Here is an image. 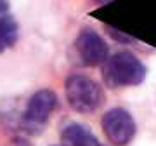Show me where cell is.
<instances>
[{"instance_id":"6da1fadb","label":"cell","mask_w":156,"mask_h":146,"mask_svg":"<svg viewBox=\"0 0 156 146\" xmlns=\"http://www.w3.org/2000/svg\"><path fill=\"white\" fill-rule=\"evenodd\" d=\"M146 78V66L132 52L120 51L109 56L102 64V80L109 89L134 87Z\"/></svg>"},{"instance_id":"7a4b0ae2","label":"cell","mask_w":156,"mask_h":146,"mask_svg":"<svg viewBox=\"0 0 156 146\" xmlns=\"http://www.w3.org/2000/svg\"><path fill=\"white\" fill-rule=\"evenodd\" d=\"M68 104L78 113H94L104 101V92L97 82L85 75H71L66 78Z\"/></svg>"},{"instance_id":"3957f363","label":"cell","mask_w":156,"mask_h":146,"mask_svg":"<svg viewBox=\"0 0 156 146\" xmlns=\"http://www.w3.org/2000/svg\"><path fill=\"white\" fill-rule=\"evenodd\" d=\"M57 108V96L49 89L38 90L30 97L26 110L23 113V129L38 134L49 122L50 115Z\"/></svg>"},{"instance_id":"277c9868","label":"cell","mask_w":156,"mask_h":146,"mask_svg":"<svg viewBox=\"0 0 156 146\" xmlns=\"http://www.w3.org/2000/svg\"><path fill=\"white\" fill-rule=\"evenodd\" d=\"M104 136L115 146H127L135 136V122L132 115L123 108H111L101 120Z\"/></svg>"},{"instance_id":"5b68a950","label":"cell","mask_w":156,"mask_h":146,"mask_svg":"<svg viewBox=\"0 0 156 146\" xmlns=\"http://www.w3.org/2000/svg\"><path fill=\"white\" fill-rule=\"evenodd\" d=\"M75 49L80 61L85 66H102L109 57L108 44L102 40L99 33L92 30H83L75 40Z\"/></svg>"},{"instance_id":"8992f818","label":"cell","mask_w":156,"mask_h":146,"mask_svg":"<svg viewBox=\"0 0 156 146\" xmlns=\"http://www.w3.org/2000/svg\"><path fill=\"white\" fill-rule=\"evenodd\" d=\"M17 40V23L9 11L7 0H0V52L12 47Z\"/></svg>"},{"instance_id":"52a82bcc","label":"cell","mask_w":156,"mask_h":146,"mask_svg":"<svg viewBox=\"0 0 156 146\" xmlns=\"http://www.w3.org/2000/svg\"><path fill=\"white\" fill-rule=\"evenodd\" d=\"M62 146H97L95 136L89 127L80 124H69L61 132Z\"/></svg>"},{"instance_id":"ba28073f","label":"cell","mask_w":156,"mask_h":146,"mask_svg":"<svg viewBox=\"0 0 156 146\" xmlns=\"http://www.w3.org/2000/svg\"><path fill=\"white\" fill-rule=\"evenodd\" d=\"M97 5H104V4H109V2H113V0H94Z\"/></svg>"},{"instance_id":"9c48e42d","label":"cell","mask_w":156,"mask_h":146,"mask_svg":"<svg viewBox=\"0 0 156 146\" xmlns=\"http://www.w3.org/2000/svg\"><path fill=\"white\" fill-rule=\"evenodd\" d=\"M97 146H104V144H101V143H97Z\"/></svg>"}]
</instances>
